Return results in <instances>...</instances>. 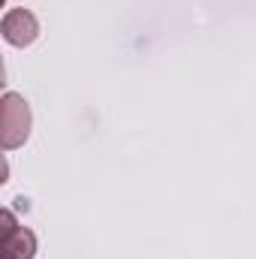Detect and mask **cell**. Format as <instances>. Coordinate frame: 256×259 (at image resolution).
Listing matches in <instances>:
<instances>
[{
    "label": "cell",
    "mask_w": 256,
    "mask_h": 259,
    "mask_svg": "<svg viewBox=\"0 0 256 259\" xmlns=\"http://www.w3.org/2000/svg\"><path fill=\"white\" fill-rule=\"evenodd\" d=\"M0 33H3V39H6L9 46L24 49V46H30V42L39 36V21H36V15H33L30 9L15 6V9H9V12L3 15Z\"/></svg>",
    "instance_id": "obj_2"
},
{
    "label": "cell",
    "mask_w": 256,
    "mask_h": 259,
    "mask_svg": "<svg viewBox=\"0 0 256 259\" xmlns=\"http://www.w3.org/2000/svg\"><path fill=\"white\" fill-rule=\"evenodd\" d=\"M0 256L3 259H33L36 256V235L27 226H15L12 232H3Z\"/></svg>",
    "instance_id": "obj_3"
},
{
    "label": "cell",
    "mask_w": 256,
    "mask_h": 259,
    "mask_svg": "<svg viewBox=\"0 0 256 259\" xmlns=\"http://www.w3.org/2000/svg\"><path fill=\"white\" fill-rule=\"evenodd\" d=\"M30 136V106L21 94L6 91L0 100V145L3 151H15Z\"/></svg>",
    "instance_id": "obj_1"
}]
</instances>
